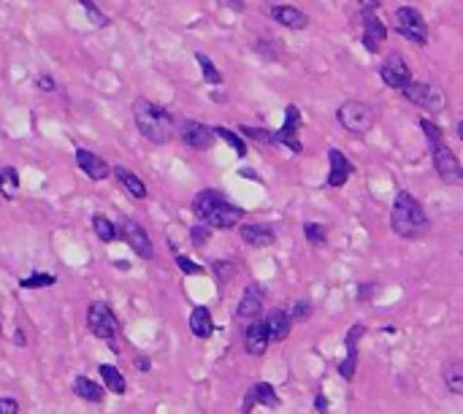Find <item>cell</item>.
<instances>
[{
    "label": "cell",
    "mask_w": 463,
    "mask_h": 414,
    "mask_svg": "<svg viewBox=\"0 0 463 414\" xmlns=\"http://www.w3.org/2000/svg\"><path fill=\"white\" fill-rule=\"evenodd\" d=\"M390 227L401 238H420L428 233V227H431L428 214L412 192L399 190L396 200H393V211H390Z\"/></svg>",
    "instance_id": "6da1fadb"
},
{
    "label": "cell",
    "mask_w": 463,
    "mask_h": 414,
    "mask_svg": "<svg viewBox=\"0 0 463 414\" xmlns=\"http://www.w3.org/2000/svg\"><path fill=\"white\" fill-rule=\"evenodd\" d=\"M133 120H136V128L138 133L152 141V144H168L176 133V125H174V117L160 109L157 103L147 100V97H138L133 103Z\"/></svg>",
    "instance_id": "7a4b0ae2"
},
{
    "label": "cell",
    "mask_w": 463,
    "mask_h": 414,
    "mask_svg": "<svg viewBox=\"0 0 463 414\" xmlns=\"http://www.w3.org/2000/svg\"><path fill=\"white\" fill-rule=\"evenodd\" d=\"M336 120L347 133L366 135L374 128V109L363 100H344L336 111Z\"/></svg>",
    "instance_id": "3957f363"
},
{
    "label": "cell",
    "mask_w": 463,
    "mask_h": 414,
    "mask_svg": "<svg viewBox=\"0 0 463 414\" xmlns=\"http://www.w3.org/2000/svg\"><path fill=\"white\" fill-rule=\"evenodd\" d=\"M393 25H396V30L401 32L406 41L420 44V46L428 44V25H426V19H423V14H420L417 8H412V6L396 8Z\"/></svg>",
    "instance_id": "277c9868"
},
{
    "label": "cell",
    "mask_w": 463,
    "mask_h": 414,
    "mask_svg": "<svg viewBox=\"0 0 463 414\" xmlns=\"http://www.w3.org/2000/svg\"><path fill=\"white\" fill-rule=\"evenodd\" d=\"M401 93L409 103H415V106L426 109L428 114H442V111H444V106H447V97H444V93H442L439 87H433V84H426V82H409Z\"/></svg>",
    "instance_id": "5b68a950"
},
{
    "label": "cell",
    "mask_w": 463,
    "mask_h": 414,
    "mask_svg": "<svg viewBox=\"0 0 463 414\" xmlns=\"http://www.w3.org/2000/svg\"><path fill=\"white\" fill-rule=\"evenodd\" d=\"M428 147H431L433 168H436L439 179L447 182V185H461L463 168H461V162H458V158L453 155V149L444 144V138H442V141H433V144H428Z\"/></svg>",
    "instance_id": "8992f818"
},
{
    "label": "cell",
    "mask_w": 463,
    "mask_h": 414,
    "mask_svg": "<svg viewBox=\"0 0 463 414\" xmlns=\"http://www.w3.org/2000/svg\"><path fill=\"white\" fill-rule=\"evenodd\" d=\"M87 328H90L93 336L109 341V339H117L120 322H117V317H114V312H111L109 303L95 301V303H90V309H87Z\"/></svg>",
    "instance_id": "52a82bcc"
},
{
    "label": "cell",
    "mask_w": 463,
    "mask_h": 414,
    "mask_svg": "<svg viewBox=\"0 0 463 414\" xmlns=\"http://www.w3.org/2000/svg\"><path fill=\"white\" fill-rule=\"evenodd\" d=\"M176 125H179V138L185 141L190 149H195V152H206V149L215 147L217 135L209 125H203V122H198V120H179Z\"/></svg>",
    "instance_id": "ba28073f"
},
{
    "label": "cell",
    "mask_w": 463,
    "mask_h": 414,
    "mask_svg": "<svg viewBox=\"0 0 463 414\" xmlns=\"http://www.w3.org/2000/svg\"><path fill=\"white\" fill-rule=\"evenodd\" d=\"M379 76H382V82L390 87V90H403L409 82H412V70H409V65L403 60L399 52H393V55H388L382 65H379Z\"/></svg>",
    "instance_id": "9c48e42d"
},
{
    "label": "cell",
    "mask_w": 463,
    "mask_h": 414,
    "mask_svg": "<svg viewBox=\"0 0 463 414\" xmlns=\"http://www.w3.org/2000/svg\"><path fill=\"white\" fill-rule=\"evenodd\" d=\"M120 238H125L127 247L138 257H144V260H152L154 257V247L152 241H149V233H147L144 225H138L136 220H125L122 227H120Z\"/></svg>",
    "instance_id": "30bf717a"
},
{
    "label": "cell",
    "mask_w": 463,
    "mask_h": 414,
    "mask_svg": "<svg viewBox=\"0 0 463 414\" xmlns=\"http://www.w3.org/2000/svg\"><path fill=\"white\" fill-rule=\"evenodd\" d=\"M269 406V409H277L279 404H282V398H279V393L274 390V384L269 382H255L252 387L247 390V395H244V401H242V414H252L255 406Z\"/></svg>",
    "instance_id": "8fae6325"
},
{
    "label": "cell",
    "mask_w": 463,
    "mask_h": 414,
    "mask_svg": "<svg viewBox=\"0 0 463 414\" xmlns=\"http://www.w3.org/2000/svg\"><path fill=\"white\" fill-rule=\"evenodd\" d=\"M260 312H263V287L247 285L242 292L239 306H236V317L242 322H252V319H260Z\"/></svg>",
    "instance_id": "7c38bea8"
},
{
    "label": "cell",
    "mask_w": 463,
    "mask_h": 414,
    "mask_svg": "<svg viewBox=\"0 0 463 414\" xmlns=\"http://www.w3.org/2000/svg\"><path fill=\"white\" fill-rule=\"evenodd\" d=\"M242 220H244V211H242L239 206H233L230 200H225V203L215 206L201 225H206V227H225V230H228V227H236Z\"/></svg>",
    "instance_id": "4fadbf2b"
},
{
    "label": "cell",
    "mask_w": 463,
    "mask_h": 414,
    "mask_svg": "<svg viewBox=\"0 0 463 414\" xmlns=\"http://www.w3.org/2000/svg\"><path fill=\"white\" fill-rule=\"evenodd\" d=\"M263 328H266V336H269V344H279L290 336L293 330V322L287 317L284 309H271L266 317H263Z\"/></svg>",
    "instance_id": "5bb4252c"
},
{
    "label": "cell",
    "mask_w": 463,
    "mask_h": 414,
    "mask_svg": "<svg viewBox=\"0 0 463 414\" xmlns=\"http://www.w3.org/2000/svg\"><path fill=\"white\" fill-rule=\"evenodd\" d=\"M385 35H388V30H385L382 19L376 17V11H363V46H366V52L376 55Z\"/></svg>",
    "instance_id": "9a60e30c"
},
{
    "label": "cell",
    "mask_w": 463,
    "mask_h": 414,
    "mask_svg": "<svg viewBox=\"0 0 463 414\" xmlns=\"http://www.w3.org/2000/svg\"><path fill=\"white\" fill-rule=\"evenodd\" d=\"M242 241L247 247H255V250H266V247H274L277 244V233L274 227L260 223H249L242 227Z\"/></svg>",
    "instance_id": "2e32d148"
},
{
    "label": "cell",
    "mask_w": 463,
    "mask_h": 414,
    "mask_svg": "<svg viewBox=\"0 0 463 414\" xmlns=\"http://www.w3.org/2000/svg\"><path fill=\"white\" fill-rule=\"evenodd\" d=\"M76 162H79V168L84 171V176H90L93 182H103V179H109V173H111L109 162L103 158H98L90 149H76Z\"/></svg>",
    "instance_id": "e0dca14e"
},
{
    "label": "cell",
    "mask_w": 463,
    "mask_h": 414,
    "mask_svg": "<svg viewBox=\"0 0 463 414\" xmlns=\"http://www.w3.org/2000/svg\"><path fill=\"white\" fill-rule=\"evenodd\" d=\"M244 350H247V355H252V357L266 355V350H269V336H266L263 319L247 322V328H244Z\"/></svg>",
    "instance_id": "ac0fdd59"
},
{
    "label": "cell",
    "mask_w": 463,
    "mask_h": 414,
    "mask_svg": "<svg viewBox=\"0 0 463 414\" xmlns=\"http://www.w3.org/2000/svg\"><path fill=\"white\" fill-rule=\"evenodd\" d=\"M328 160H331V173H328V187H344L347 179L352 176V162L341 155L339 149H328Z\"/></svg>",
    "instance_id": "d6986e66"
},
{
    "label": "cell",
    "mask_w": 463,
    "mask_h": 414,
    "mask_svg": "<svg viewBox=\"0 0 463 414\" xmlns=\"http://www.w3.org/2000/svg\"><path fill=\"white\" fill-rule=\"evenodd\" d=\"M228 198H225V192L222 190H215V187H209V190H201L195 198H192V214H195V220L198 223H203L206 220V214L219 206V203H225Z\"/></svg>",
    "instance_id": "ffe728a7"
},
{
    "label": "cell",
    "mask_w": 463,
    "mask_h": 414,
    "mask_svg": "<svg viewBox=\"0 0 463 414\" xmlns=\"http://www.w3.org/2000/svg\"><path fill=\"white\" fill-rule=\"evenodd\" d=\"M271 17H274L277 25L290 28V30H304L309 25V17L301 8H296V6H274V8H271Z\"/></svg>",
    "instance_id": "44dd1931"
},
{
    "label": "cell",
    "mask_w": 463,
    "mask_h": 414,
    "mask_svg": "<svg viewBox=\"0 0 463 414\" xmlns=\"http://www.w3.org/2000/svg\"><path fill=\"white\" fill-rule=\"evenodd\" d=\"M190 330H192V336L201 339V341L212 339V333H215V319H212V312H209L206 306H195V309L190 312Z\"/></svg>",
    "instance_id": "7402d4cb"
},
{
    "label": "cell",
    "mask_w": 463,
    "mask_h": 414,
    "mask_svg": "<svg viewBox=\"0 0 463 414\" xmlns=\"http://www.w3.org/2000/svg\"><path fill=\"white\" fill-rule=\"evenodd\" d=\"M73 393L79 398H84V401H93V404H103V398H106V390L100 384H95L90 377H76L73 379Z\"/></svg>",
    "instance_id": "603a6c76"
},
{
    "label": "cell",
    "mask_w": 463,
    "mask_h": 414,
    "mask_svg": "<svg viewBox=\"0 0 463 414\" xmlns=\"http://www.w3.org/2000/svg\"><path fill=\"white\" fill-rule=\"evenodd\" d=\"M114 173H117V179H120V185H122L125 190L130 192L133 198H138V200H144L147 198V185L133 173V171H127L125 165H117L114 168Z\"/></svg>",
    "instance_id": "cb8c5ba5"
},
{
    "label": "cell",
    "mask_w": 463,
    "mask_h": 414,
    "mask_svg": "<svg viewBox=\"0 0 463 414\" xmlns=\"http://www.w3.org/2000/svg\"><path fill=\"white\" fill-rule=\"evenodd\" d=\"M442 379L447 384V390L453 395H463V363L461 360H450L444 368H442Z\"/></svg>",
    "instance_id": "d4e9b609"
},
{
    "label": "cell",
    "mask_w": 463,
    "mask_h": 414,
    "mask_svg": "<svg viewBox=\"0 0 463 414\" xmlns=\"http://www.w3.org/2000/svg\"><path fill=\"white\" fill-rule=\"evenodd\" d=\"M100 379H103V384H106L114 395H125V393H127V382H125L122 371H117L114 366H100Z\"/></svg>",
    "instance_id": "484cf974"
},
{
    "label": "cell",
    "mask_w": 463,
    "mask_h": 414,
    "mask_svg": "<svg viewBox=\"0 0 463 414\" xmlns=\"http://www.w3.org/2000/svg\"><path fill=\"white\" fill-rule=\"evenodd\" d=\"M93 230L103 244H111V241L120 238V227L111 223V220H106V217H93Z\"/></svg>",
    "instance_id": "4316f807"
},
{
    "label": "cell",
    "mask_w": 463,
    "mask_h": 414,
    "mask_svg": "<svg viewBox=\"0 0 463 414\" xmlns=\"http://www.w3.org/2000/svg\"><path fill=\"white\" fill-rule=\"evenodd\" d=\"M19 187V173H17V168H11V165H6V168H0V195L3 198H14V190Z\"/></svg>",
    "instance_id": "83f0119b"
},
{
    "label": "cell",
    "mask_w": 463,
    "mask_h": 414,
    "mask_svg": "<svg viewBox=\"0 0 463 414\" xmlns=\"http://www.w3.org/2000/svg\"><path fill=\"white\" fill-rule=\"evenodd\" d=\"M52 285H57V276L49 274V271H35V274H30L28 279L19 282L22 290H41V287H52Z\"/></svg>",
    "instance_id": "f1b7e54d"
},
{
    "label": "cell",
    "mask_w": 463,
    "mask_h": 414,
    "mask_svg": "<svg viewBox=\"0 0 463 414\" xmlns=\"http://www.w3.org/2000/svg\"><path fill=\"white\" fill-rule=\"evenodd\" d=\"M195 60H198V68H201V73H203V82H209V84H222V73L217 70V65L212 63V57H206L203 52H198L195 55Z\"/></svg>",
    "instance_id": "f546056e"
},
{
    "label": "cell",
    "mask_w": 463,
    "mask_h": 414,
    "mask_svg": "<svg viewBox=\"0 0 463 414\" xmlns=\"http://www.w3.org/2000/svg\"><path fill=\"white\" fill-rule=\"evenodd\" d=\"M271 144H279V147H287V149H293L296 155H301L304 152V144H301V138H298V133H293V130H277L274 133V141Z\"/></svg>",
    "instance_id": "4dcf8cb0"
},
{
    "label": "cell",
    "mask_w": 463,
    "mask_h": 414,
    "mask_svg": "<svg viewBox=\"0 0 463 414\" xmlns=\"http://www.w3.org/2000/svg\"><path fill=\"white\" fill-rule=\"evenodd\" d=\"M304 236L311 247H325L328 244V227L320 223H307L304 225Z\"/></svg>",
    "instance_id": "1f68e13d"
},
{
    "label": "cell",
    "mask_w": 463,
    "mask_h": 414,
    "mask_svg": "<svg viewBox=\"0 0 463 414\" xmlns=\"http://www.w3.org/2000/svg\"><path fill=\"white\" fill-rule=\"evenodd\" d=\"M212 274H215V279L219 285H228L236 276V263H230V260H215L212 263Z\"/></svg>",
    "instance_id": "d6a6232c"
},
{
    "label": "cell",
    "mask_w": 463,
    "mask_h": 414,
    "mask_svg": "<svg viewBox=\"0 0 463 414\" xmlns=\"http://www.w3.org/2000/svg\"><path fill=\"white\" fill-rule=\"evenodd\" d=\"M284 312H287L290 322H307V319L311 317V303H309L307 298H298V301H293L290 309H284Z\"/></svg>",
    "instance_id": "836d02e7"
},
{
    "label": "cell",
    "mask_w": 463,
    "mask_h": 414,
    "mask_svg": "<svg viewBox=\"0 0 463 414\" xmlns=\"http://www.w3.org/2000/svg\"><path fill=\"white\" fill-rule=\"evenodd\" d=\"M215 135L217 138H222V141H228V144L236 149L239 158H247V144L242 141V135H236L233 130H228V128H215Z\"/></svg>",
    "instance_id": "e575fe53"
},
{
    "label": "cell",
    "mask_w": 463,
    "mask_h": 414,
    "mask_svg": "<svg viewBox=\"0 0 463 414\" xmlns=\"http://www.w3.org/2000/svg\"><path fill=\"white\" fill-rule=\"evenodd\" d=\"M209 238H212V227H206V225H201V223L190 227V241H192L195 250H203V247L209 244Z\"/></svg>",
    "instance_id": "d590c367"
},
{
    "label": "cell",
    "mask_w": 463,
    "mask_h": 414,
    "mask_svg": "<svg viewBox=\"0 0 463 414\" xmlns=\"http://www.w3.org/2000/svg\"><path fill=\"white\" fill-rule=\"evenodd\" d=\"M257 52L266 57V60H271V63H277L279 55H282V46H279L274 38H260L257 41Z\"/></svg>",
    "instance_id": "8d00e7d4"
},
{
    "label": "cell",
    "mask_w": 463,
    "mask_h": 414,
    "mask_svg": "<svg viewBox=\"0 0 463 414\" xmlns=\"http://www.w3.org/2000/svg\"><path fill=\"white\" fill-rule=\"evenodd\" d=\"M79 3H82V8L87 11V17H90V22H93L95 28H106V25H109V17L95 6L93 0H79Z\"/></svg>",
    "instance_id": "74e56055"
},
{
    "label": "cell",
    "mask_w": 463,
    "mask_h": 414,
    "mask_svg": "<svg viewBox=\"0 0 463 414\" xmlns=\"http://www.w3.org/2000/svg\"><path fill=\"white\" fill-rule=\"evenodd\" d=\"M355 368H358V350H347V357L339 363L341 379H352V377H355Z\"/></svg>",
    "instance_id": "f35d334b"
},
{
    "label": "cell",
    "mask_w": 463,
    "mask_h": 414,
    "mask_svg": "<svg viewBox=\"0 0 463 414\" xmlns=\"http://www.w3.org/2000/svg\"><path fill=\"white\" fill-rule=\"evenodd\" d=\"M363 333H366V325H352L349 330H347V336H344V347L347 350H358V341L363 339Z\"/></svg>",
    "instance_id": "ab89813d"
},
{
    "label": "cell",
    "mask_w": 463,
    "mask_h": 414,
    "mask_svg": "<svg viewBox=\"0 0 463 414\" xmlns=\"http://www.w3.org/2000/svg\"><path fill=\"white\" fill-rule=\"evenodd\" d=\"M284 130H293V133H298L301 130V111L296 109V106H287L284 109Z\"/></svg>",
    "instance_id": "60d3db41"
},
{
    "label": "cell",
    "mask_w": 463,
    "mask_h": 414,
    "mask_svg": "<svg viewBox=\"0 0 463 414\" xmlns=\"http://www.w3.org/2000/svg\"><path fill=\"white\" fill-rule=\"evenodd\" d=\"M242 133H244L247 138H255V141H266V144L274 141V133L266 128H249V125H242Z\"/></svg>",
    "instance_id": "b9f144b4"
},
{
    "label": "cell",
    "mask_w": 463,
    "mask_h": 414,
    "mask_svg": "<svg viewBox=\"0 0 463 414\" xmlns=\"http://www.w3.org/2000/svg\"><path fill=\"white\" fill-rule=\"evenodd\" d=\"M176 265L185 271V274H203V265H198V263H192L187 255H176Z\"/></svg>",
    "instance_id": "7bdbcfd3"
},
{
    "label": "cell",
    "mask_w": 463,
    "mask_h": 414,
    "mask_svg": "<svg viewBox=\"0 0 463 414\" xmlns=\"http://www.w3.org/2000/svg\"><path fill=\"white\" fill-rule=\"evenodd\" d=\"M35 87H38L41 93H55V90H57V82H55L52 76H38V79H35Z\"/></svg>",
    "instance_id": "ee69618b"
},
{
    "label": "cell",
    "mask_w": 463,
    "mask_h": 414,
    "mask_svg": "<svg viewBox=\"0 0 463 414\" xmlns=\"http://www.w3.org/2000/svg\"><path fill=\"white\" fill-rule=\"evenodd\" d=\"M0 414H19V401L17 398H0Z\"/></svg>",
    "instance_id": "f6af8a7d"
},
{
    "label": "cell",
    "mask_w": 463,
    "mask_h": 414,
    "mask_svg": "<svg viewBox=\"0 0 463 414\" xmlns=\"http://www.w3.org/2000/svg\"><path fill=\"white\" fill-rule=\"evenodd\" d=\"M314 406H317V412H320V414H331V412H328V398H325L323 393H317V398H314Z\"/></svg>",
    "instance_id": "bcb514c9"
},
{
    "label": "cell",
    "mask_w": 463,
    "mask_h": 414,
    "mask_svg": "<svg viewBox=\"0 0 463 414\" xmlns=\"http://www.w3.org/2000/svg\"><path fill=\"white\" fill-rule=\"evenodd\" d=\"M219 6L233 8V11H242V8H244V0H219Z\"/></svg>",
    "instance_id": "7dc6e473"
},
{
    "label": "cell",
    "mask_w": 463,
    "mask_h": 414,
    "mask_svg": "<svg viewBox=\"0 0 463 414\" xmlns=\"http://www.w3.org/2000/svg\"><path fill=\"white\" fill-rule=\"evenodd\" d=\"M136 368H141V371H149V368H152L149 357H144V355H141V357H136Z\"/></svg>",
    "instance_id": "c3c4849f"
},
{
    "label": "cell",
    "mask_w": 463,
    "mask_h": 414,
    "mask_svg": "<svg viewBox=\"0 0 463 414\" xmlns=\"http://www.w3.org/2000/svg\"><path fill=\"white\" fill-rule=\"evenodd\" d=\"M358 3H361L363 11H376L379 8V0H358Z\"/></svg>",
    "instance_id": "681fc988"
},
{
    "label": "cell",
    "mask_w": 463,
    "mask_h": 414,
    "mask_svg": "<svg viewBox=\"0 0 463 414\" xmlns=\"http://www.w3.org/2000/svg\"><path fill=\"white\" fill-rule=\"evenodd\" d=\"M14 344H17V347H25V344H28V341H25V333H22V330H17V333H14Z\"/></svg>",
    "instance_id": "f907efd6"
},
{
    "label": "cell",
    "mask_w": 463,
    "mask_h": 414,
    "mask_svg": "<svg viewBox=\"0 0 463 414\" xmlns=\"http://www.w3.org/2000/svg\"><path fill=\"white\" fill-rule=\"evenodd\" d=\"M0 330H3V328H0Z\"/></svg>",
    "instance_id": "816d5d0a"
}]
</instances>
